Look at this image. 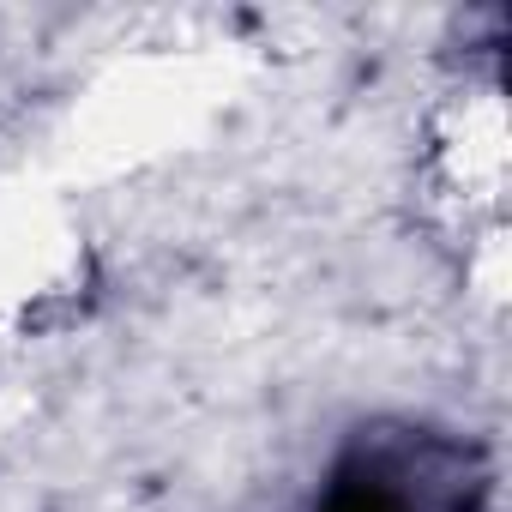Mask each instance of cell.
I'll return each instance as SVG.
<instances>
[{"instance_id": "1", "label": "cell", "mask_w": 512, "mask_h": 512, "mask_svg": "<svg viewBox=\"0 0 512 512\" xmlns=\"http://www.w3.org/2000/svg\"><path fill=\"white\" fill-rule=\"evenodd\" d=\"M482 494L488 458L464 434L380 422L332 458L308 512H476Z\"/></svg>"}]
</instances>
